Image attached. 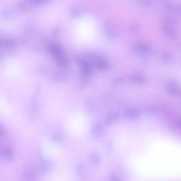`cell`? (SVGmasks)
<instances>
[{
  "label": "cell",
  "instance_id": "1",
  "mask_svg": "<svg viewBox=\"0 0 181 181\" xmlns=\"http://www.w3.org/2000/svg\"><path fill=\"white\" fill-rule=\"evenodd\" d=\"M91 131L93 135L95 137H100L103 133V128L100 123L96 122L93 124L91 127Z\"/></svg>",
  "mask_w": 181,
  "mask_h": 181
},
{
  "label": "cell",
  "instance_id": "4",
  "mask_svg": "<svg viewBox=\"0 0 181 181\" xmlns=\"http://www.w3.org/2000/svg\"><path fill=\"white\" fill-rule=\"evenodd\" d=\"M78 172L81 176L85 177L87 175L86 170V168H85L84 165L82 164L79 165L78 167Z\"/></svg>",
  "mask_w": 181,
  "mask_h": 181
},
{
  "label": "cell",
  "instance_id": "5",
  "mask_svg": "<svg viewBox=\"0 0 181 181\" xmlns=\"http://www.w3.org/2000/svg\"><path fill=\"white\" fill-rule=\"evenodd\" d=\"M111 181H122L119 179V177L117 176H112L111 179Z\"/></svg>",
  "mask_w": 181,
  "mask_h": 181
},
{
  "label": "cell",
  "instance_id": "3",
  "mask_svg": "<svg viewBox=\"0 0 181 181\" xmlns=\"http://www.w3.org/2000/svg\"><path fill=\"white\" fill-rule=\"evenodd\" d=\"M118 119V116L116 115H111L108 116L107 119H106V123L107 125H112L113 124L115 123Z\"/></svg>",
  "mask_w": 181,
  "mask_h": 181
},
{
  "label": "cell",
  "instance_id": "2",
  "mask_svg": "<svg viewBox=\"0 0 181 181\" xmlns=\"http://www.w3.org/2000/svg\"><path fill=\"white\" fill-rule=\"evenodd\" d=\"M89 160L93 165L99 166L100 164V159L99 157L96 154H92L89 157Z\"/></svg>",
  "mask_w": 181,
  "mask_h": 181
}]
</instances>
